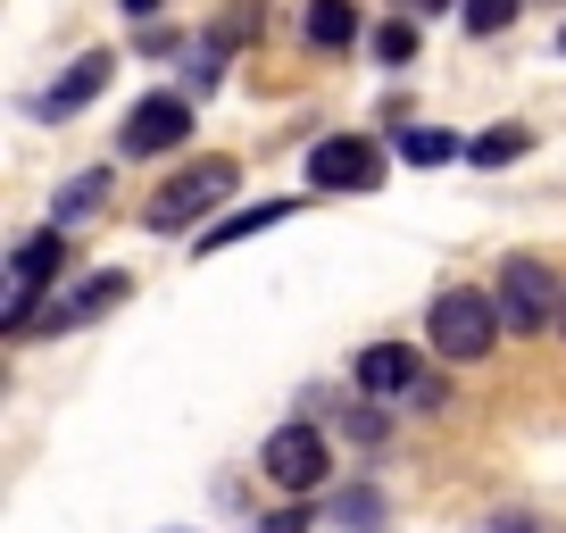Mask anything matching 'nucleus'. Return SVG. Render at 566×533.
<instances>
[{"mask_svg": "<svg viewBox=\"0 0 566 533\" xmlns=\"http://www.w3.org/2000/svg\"><path fill=\"white\" fill-rule=\"evenodd\" d=\"M500 334H509V325H500V301L475 292V284L433 292V309H424V342H433V358H450V367H475Z\"/></svg>", "mask_w": 566, "mask_h": 533, "instance_id": "nucleus-1", "label": "nucleus"}, {"mask_svg": "<svg viewBox=\"0 0 566 533\" xmlns=\"http://www.w3.org/2000/svg\"><path fill=\"white\" fill-rule=\"evenodd\" d=\"M233 184H242V167H233V159H200V167H184L167 192H150L142 226H150V233H184V226H200L217 200H233Z\"/></svg>", "mask_w": 566, "mask_h": 533, "instance_id": "nucleus-2", "label": "nucleus"}, {"mask_svg": "<svg viewBox=\"0 0 566 533\" xmlns=\"http://www.w3.org/2000/svg\"><path fill=\"white\" fill-rule=\"evenodd\" d=\"M59 259H67V226L25 233V242L9 250V301H0V325H9V334H25V325H34V301L59 284Z\"/></svg>", "mask_w": 566, "mask_h": 533, "instance_id": "nucleus-3", "label": "nucleus"}, {"mask_svg": "<svg viewBox=\"0 0 566 533\" xmlns=\"http://www.w3.org/2000/svg\"><path fill=\"white\" fill-rule=\"evenodd\" d=\"M500 325H509V334H542V325H558V301H566V284L558 275H549L542 259H509L500 266Z\"/></svg>", "mask_w": 566, "mask_h": 533, "instance_id": "nucleus-4", "label": "nucleus"}, {"mask_svg": "<svg viewBox=\"0 0 566 533\" xmlns=\"http://www.w3.org/2000/svg\"><path fill=\"white\" fill-rule=\"evenodd\" d=\"M125 292H134V275H125V266H101V275H84L75 292H59L51 309H34V325H25V334H34V342H51V334H84V325H92V317H108Z\"/></svg>", "mask_w": 566, "mask_h": 533, "instance_id": "nucleus-5", "label": "nucleus"}, {"mask_svg": "<svg viewBox=\"0 0 566 533\" xmlns=\"http://www.w3.org/2000/svg\"><path fill=\"white\" fill-rule=\"evenodd\" d=\"M266 483H275V492H317L325 483V467H334V450H325V433L317 426H275L266 433Z\"/></svg>", "mask_w": 566, "mask_h": 533, "instance_id": "nucleus-6", "label": "nucleus"}, {"mask_svg": "<svg viewBox=\"0 0 566 533\" xmlns=\"http://www.w3.org/2000/svg\"><path fill=\"white\" fill-rule=\"evenodd\" d=\"M308 184L317 192H375L384 184V150L358 143V134H334V143L308 150Z\"/></svg>", "mask_w": 566, "mask_h": 533, "instance_id": "nucleus-7", "label": "nucleus"}, {"mask_svg": "<svg viewBox=\"0 0 566 533\" xmlns=\"http://www.w3.org/2000/svg\"><path fill=\"white\" fill-rule=\"evenodd\" d=\"M184 134H192V101H184V92H150V101H134L117 150L125 159H150V150H176Z\"/></svg>", "mask_w": 566, "mask_h": 533, "instance_id": "nucleus-8", "label": "nucleus"}, {"mask_svg": "<svg viewBox=\"0 0 566 533\" xmlns=\"http://www.w3.org/2000/svg\"><path fill=\"white\" fill-rule=\"evenodd\" d=\"M358 384L375 391V400H417L424 391V367L408 342H375V351H358Z\"/></svg>", "mask_w": 566, "mask_h": 533, "instance_id": "nucleus-9", "label": "nucleus"}, {"mask_svg": "<svg viewBox=\"0 0 566 533\" xmlns=\"http://www.w3.org/2000/svg\"><path fill=\"white\" fill-rule=\"evenodd\" d=\"M108 67H117V59H108V51H84V59H75V67H67V75H59V84H51V92H42V101H34V108H42V117H75V108H84V101H92V92H101V84H108Z\"/></svg>", "mask_w": 566, "mask_h": 533, "instance_id": "nucleus-10", "label": "nucleus"}, {"mask_svg": "<svg viewBox=\"0 0 566 533\" xmlns=\"http://www.w3.org/2000/svg\"><path fill=\"white\" fill-rule=\"evenodd\" d=\"M301 209V200H259V209H233V217H217L209 233H200V250H233V242H250V233H266V226H283V217Z\"/></svg>", "mask_w": 566, "mask_h": 533, "instance_id": "nucleus-11", "label": "nucleus"}, {"mask_svg": "<svg viewBox=\"0 0 566 533\" xmlns=\"http://www.w3.org/2000/svg\"><path fill=\"white\" fill-rule=\"evenodd\" d=\"M101 200H108V167H84V176H67V184H59L51 226H92V217H101Z\"/></svg>", "mask_w": 566, "mask_h": 533, "instance_id": "nucleus-12", "label": "nucleus"}, {"mask_svg": "<svg viewBox=\"0 0 566 533\" xmlns=\"http://www.w3.org/2000/svg\"><path fill=\"white\" fill-rule=\"evenodd\" d=\"M400 159L408 167H450V159H467V143H459V134H442V125H408V134H400Z\"/></svg>", "mask_w": 566, "mask_h": 533, "instance_id": "nucleus-13", "label": "nucleus"}, {"mask_svg": "<svg viewBox=\"0 0 566 533\" xmlns=\"http://www.w3.org/2000/svg\"><path fill=\"white\" fill-rule=\"evenodd\" d=\"M308 42H317V51L358 42V9H350V0H308Z\"/></svg>", "mask_w": 566, "mask_h": 533, "instance_id": "nucleus-14", "label": "nucleus"}, {"mask_svg": "<svg viewBox=\"0 0 566 533\" xmlns=\"http://www.w3.org/2000/svg\"><path fill=\"white\" fill-rule=\"evenodd\" d=\"M525 150H533L525 125H483L475 143H467V159H475V167H509V159H525Z\"/></svg>", "mask_w": 566, "mask_h": 533, "instance_id": "nucleus-15", "label": "nucleus"}, {"mask_svg": "<svg viewBox=\"0 0 566 533\" xmlns=\"http://www.w3.org/2000/svg\"><path fill=\"white\" fill-rule=\"evenodd\" d=\"M217 75H226V42H192V51H184V92H217Z\"/></svg>", "mask_w": 566, "mask_h": 533, "instance_id": "nucleus-16", "label": "nucleus"}, {"mask_svg": "<svg viewBox=\"0 0 566 533\" xmlns=\"http://www.w3.org/2000/svg\"><path fill=\"white\" fill-rule=\"evenodd\" d=\"M467 9V34H509L516 25V0H459Z\"/></svg>", "mask_w": 566, "mask_h": 533, "instance_id": "nucleus-17", "label": "nucleus"}, {"mask_svg": "<svg viewBox=\"0 0 566 533\" xmlns=\"http://www.w3.org/2000/svg\"><path fill=\"white\" fill-rule=\"evenodd\" d=\"M375 59H391V67H408V59H417V18H391L384 34H375Z\"/></svg>", "mask_w": 566, "mask_h": 533, "instance_id": "nucleus-18", "label": "nucleus"}, {"mask_svg": "<svg viewBox=\"0 0 566 533\" xmlns=\"http://www.w3.org/2000/svg\"><path fill=\"white\" fill-rule=\"evenodd\" d=\"M259 34V0H233L226 18H217V42H250Z\"/></svg>", "mask_w": 566, "mask_h": 533, "instance_id": "nucleus-19", "label": "nucleus"}, {"mask_svg": "<svg viewBox=\"0 0 566 533\" xmlns=\"http://www.w3.org/2000/svg\"><path fill=\"white\" fill-rule=\"evenodd\" d=\"M334 516H342V525H375V516H384V500H375V492H342Z\"/></svg>", "mask_w": 566, "mask_h": 533, "instance_id": "nucleus-20", "label": "nucleus"}, {"mask_svg": "<svg viewBox=\"0 0 566 533\" xmlns=\"http://www.w3.org/2000/svg\"><path fill=\"white\" fill-rule=\"evenodd\" d=\"M259 533H308V516H301V509H275V516H266Z\"/></svg>", "mask_w": 566, "mask_h": 533, "instance_id": "nucleus-21", "label": "nucleus"}, {"mask_svg": "<svg viewBox=\"0 0 566 533\" xmlns=\"http://www.w3.org/2000/svg\"><path fill=\"white\" fill-rule=\"evenodd\" d=\"M391 9H408V18H433V9H459V0H391Z\"/></svg>", "mask_w": 566, "mask_h": 533, "instance_id": "nucleus-22", "label": "nucleus"}, {"mask_svg": "<svg viewBox=\"0 0 566 533\" xmlns=\"http://www.w3.org/2000/svg\"><path fill=\"white\" fill-rule=\"evenodd\" d=\"M167 0H125V18H159Z\"/></svg>", "mask_w": 566, "mask_h": 533, "instance_id": "nucleus-23", "label": "nucleus"}, {"mask_svg": "<svg viewBox=\"0 0 566 533\" xmlns=\"http://www.w3.org/2000/svg\"><path fill=\"white\" fill-rule=\"evenodd\" d=\"M558 342H566V301H558Z\"/></svg>", "mask_w": 566, "mask_h": 533, "instance_id": "nucleus-24", "label": "nucleus"}, {"mask_svg": "<svg viewBox=\"0 0 566 533\" xmlns=\"http://www.w3.org/2000/svg\"><path fill=\"white\" fill-rule=\"evenodd\" d=\"M558 51H566V25H558Z\"/></svg>", "mask_w": 566, "mask_h": 533, "instance_id": "nucleus-25", "label": "nucleus"}]
</instances>
